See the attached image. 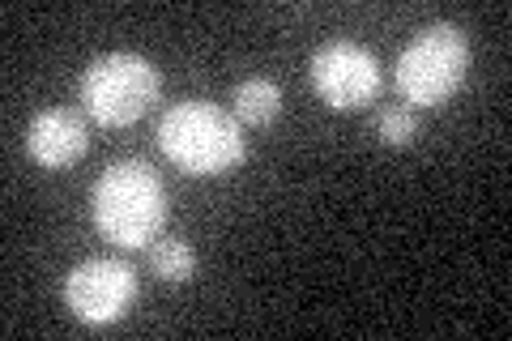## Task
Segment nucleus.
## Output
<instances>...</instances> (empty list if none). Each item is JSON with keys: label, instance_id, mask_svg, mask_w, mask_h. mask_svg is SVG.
<instances>
[{"label": "nucleus", "instance_id": "f03ea898", "mask_svg": "<svg viewBox=\"0 0 512 341\" xmlns=\"http://www.w3.org/2000/svg\"><path fill=\"white\" fill-rule=\"evenodd\" d=\"M158 150L188 175H227L244 162L248 145L235 116H227L218 103L188 99L158 120Z\"/></svg>", "mask_w": 512, "mask_h": 341}, {"label": "nucleus", "instance_id": "6e6552de", "mask_svg": "<svg viewBox=\"0 0 512 341\" xmlns=\"http://www.w3.org/2000/svg\"><path fill=\"white\" fill-rule=\"evenodd\" d=\"M231 103H235V120L239 124H252V128L274 124L278 111H282V86L278 81H269V77H248V81H239L235 86Z\"/></svg>", "mask_w": 512, "mask_h": 341}, {"label": "nucleus", "instance_id": "1a4fd4ad", "mask_svg": "<svg viewBox=\"0 0 512 341\" xmlns=\"http://www.w3.org/2000/svg\"><path fill=\"white\" fill-rule=\"evenodd\" d=\"M150 265H154L158 278L171 282V286L197 278V252H192L188 243H180V239H158L154 252H150Z\"/></svg>", "mask_w": 512, "mask_h": 341}, {"label": "nucleus", "instance_id": "423d86ee", "mask_svg": "<svg viewBox=\"0 0 512 341\" xmlns=\"http://www.w3.org/2000/svg\"><path fill=\"white\" fill-rule=\"evenodd\" d=\"M133 299H137V273L124 261H107V256L82 261L69 273V282H64V303L86 324L120 320L128 307H133Z\"/></svg>", "mask_w": 512, "mask_h": 341}, {"label": "nucleus", "instance_id": "20e7f679", "mask_svg": "<svg viewBox=\"0 0 512 341\" xmlns=\"http://www.w3.org/2000/svg\"><path fill=\"white\" fill-rule=\"evenodd\" d=\"M158 90H163L158 69L146 56H133V52L99 56L82 77V103L90 111V120L107 128H124L141 120L158 103Z\"/></svg>", "mask_w": 512, "mask_h": 341}, {"label": "nucleus", "instance_id": "39448f33", "mask_svg": "<svg viewBox=\"0 0 512 341\" xmlns=\"http://www.w3.org/2000/svg\"><path fill=\"white\" fill-rule=\"evenodd\" d=\"M380 60L367 47L338 39L316 47L312 56V86L333 111H355L367 107L380 94Z\"/></svg>", "mask_w": 512, "mask_h": 341}, {"label": "nucleus", "instance_id": "0eeeda50", "mask_svg": "<svg viewBox=\"0 0 512 341\" xmlns=\"http://www.w3.org/2000/svg\"><path fill=\"white\" fill-rule=\"evenodd\" d=\"M26 150L39 167H73L90 154V133H86V120L69 107H47L39 111L26 128Z\"/></svg>", "mask_w": 512, "mask_h": 341}, {"label": "nucleus", "instance_id": "7ed1b4c3", "mask_svg": "<svg viewBox=\"0 0 512 341\" xmlns=\"http://www.w3.org/2000/svg\"><path fill=\"white\" fill-rule=\"evenodd\" d=\"M470 73V35L453 22L419 30L397 56L393 81L410 107H440L461 90Z\"/></svg>", "mask_w": 512, "mask_h": 341}, {"label": "nucleus", "instance_id": "f257e3e1", "mask_svg": "<svg viewBox=\"0 0 512 341\" xmlns=\"http://www.w3.org/2000/svg\"><path fill=\"white\" fill-rule=\"evenodd\" d=\"M94 226L120 248H146L167 226V188L146 162H111L90 192Z\"/></svg>", "mask_w": 512, "mask_h": 341}, {"label": "nucleus", "instance_id": "9d476101", "mask_svg": "<svg viewBox=\"0 0 512 341\" xmlns=\"http://www.w3.org/2000/svg\"><path fill=\"white\" fill-rule=\"evenodd\" d=\"M376 128L384 145H410L414 133H419V116H414V107H384Z\"/></svg>", "mask_w": 512, "mask_h": 341}]
</instances>
